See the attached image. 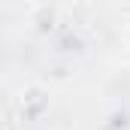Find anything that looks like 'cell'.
Returning a JSON list of instances; mask_svg holds the SVG:
<instances>
[{
	"label": "cell",
	"instance_id": "cell-1",
	"mask_svg": "<svg viewBox=\"0 0 130 130\" xmlns=\"http://www.w3.org/2000/svg\"><path fill=\"white\" fill-rule=\"evenodd\" d=\"M18 109H21V118H39L48 109V91L39 82L24 85L21 94H18Z\"/></svg>",
	"mask_w": 130,
	"mask_h": 130
},
{
	"label": "cell",
	"instance_id": "cell-2",
	"mask_svg": "<svg viewBox=\"0 0 130 130\" xmlns=\"http://www.w3.org/2000/svg\"><path fill=\"white\" fill-rule=\"evenodd\" d=\"M27 12H30V24L39 33H48L55 24H58V9H55V6H39V3H36V6L27 9Z\"/></svg>",
	"mask_w": 130,
	"mask_h": 130
},
{
	"label": "cell",
	"instance_id": "cell-3",
	"mask_svg": "<svg viewBox=\"0 0 130 130\" xmlns=\"http://www.w3.org/2000/svg\"><path fill=\"white\" fill-rule=\"evenodd\" d=\"M70 15L76 24H88L97 15V9H94V3H70Z\"/></svg>",
	"mask_w": 130,
	"mask_h": 130
},
{
	"label": "cell",
	"instance_id": "cell-4",
	"mask_svg": "<svg viewBox=\"0 0 130 130\" xmlns=\"http://www.w3.org/2000/svg\"><path fill=\"white\" fill-rule=\"evenodd\" d=\"M21 121L24 118H15L12 109H6V121H3V130H21Z\"/></svg>",
	"mask_w": 130,
	"mask_h": 130
},
{
	"label": "cell",
	"instance_id": "cell-5",
	"mask_svg": "<svg viewBox=\"0 0 130 130\" xmlns=\"http://www.w3.org/2000/svg\"><path fill=\"white\" fill-rule=\"evenodd\" d=\"M121 39H124V45L130 48V21L124 24V30H121Z\"/></svg>",
	"mask_w": 130,
	"mask_h": 130
}]
</instances>
